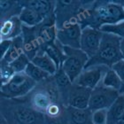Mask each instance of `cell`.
<instances>
[{"label":"cell","instance_id":"obj_1","mask_svg":"<svg viewBox=\"0 0 124 124\" xmlns=\"http://www.w3.org/2000/svg\"><path fill=\"white\" fill-rule=\"evenodd\" d=\"M124 21V8L116 1H94L87 6L82 1V9L78 16V23L82 29L92 28L99 29L104 25L116 24Z\"/></svg>","mask_w":124,"mask_h":124},{"label":"cell","instance_id":"obj_2","mask_svg":"<svg viewBox=\"0 0 124 124\" xmlns=\"http://www.w3.org/2000/svg\"><path fill=\"white\" fill-rule=\"evenodd\" d=\"M0 114L9 124H45L46 115L31 106L26 97L21 98H1Z\"/></svg>","mask_w":124,"mask_h":124},{"label":"cell","instance_id":"obj_3","mask_svg":"<svg viewBox=\"0 0 124 124\" xmlns=\"http://www.w3.org/2000/svg\"><path fill=\"white\" fill-rule=\"evenodd\" d=\"M26 98L35 110L44 114L52 104H63L60 91L52 75L46 80L37 83L32 91L26 96Z\"/></svg>","mask_w":124,"mask_h":124},{"label":"cell","instance_id":"obj_4","mask_svg":"<svg viewBox=\"0 0 124 124\" xmlns=\"http://www.w3.org/2000/svg\"><path fill=\"white\" fill-rule=\"evenodd\" d=\"M121 39L113 34L103 33L98 52L92 58L89 59L84 69L95 66H106L112 68L114 64L122 60V57L120 50Z\"/></svg>","mask_w":124,"mask_h":124},{"label":"cell","instance_id":"obj_5","mask_svg":"<svg viewBox=\"0 0 124 124\" xmlns=\"http://www.w3.org/2000/svg\"><path fill=\"white\" fill-rule=\"evenodd\" d=\"M37 83L26 75L25 72L16 73L6 84L1 85L0 93L4 98H21L32 91Z\"/></svg>","mask_w":124,"mask_h":124},{"label":"cell","instance_id":"obj_6","mask_svg":"<svg viewBox=\"0 0 124 124\" xmlns=\"http://www.w3.org/2000/svg\"><path fill=\"white\" fill-rule=\"evenodd\" d=\"M63 50L66 58L60 67H62L64 72L69 77L70 81L74 83L76 78L83 71L90 58L81 49L63 46Z\"/></svg>","mask_w":124,"mask_h":124},{"label":"cell","instance_id":"obj_7","mask_svg":"<svg viewBox=\"0 0 124 124\" xmlns=\"http://www.w3.org/2000/svg\"><path fill=\"white\" fill-rule=\"evenodd\" d=\"M81 9L82 1H56L54 16L57 29L64 28L67 24L77 22Z\"/></svg>","mask_w":124,"mask_h":124},{"label":"cell","instance_id":"obj_8","mask_svg":"<svg viewBox=\"0 0 124 124\" xmlns=\"http://www.w3.org/2000/svg\"><path fill=\"white\" fill-rule=\"evenodd\" d=\"M119 96L117 91L106 87L100 83L91 91L88 108L92 112L99 109H108Z\"/></svg>","mask_w":124,"mask_h":124},{"label":"cell","instance_id":"obj_9","mask_svg":"<svg viewBox=\"0 0 124 124\" xmlns=\"http://www.w3.org/2000/svg\"><path fill=\"white\" fill-rule=\"evenodd\" d=\"M109 67L106 66H95L86 68L75 81V84L93 90L102 82L105 74Z\"/></svg>","mask_w":124,"mask_h":124},{"label":"cell","instance_id":"obj_10","mask_svg":"<svg viewBox=\"0 0 124 124\" xmlns=\"http://www.w3.org/2000/svg\"><path fill=\"white\" fill-rule=\"evenodd\" d=\"M82 28L78 22L67 24L57 30V40L63 46L80 49Z\"/></svg>","mask_w":124,"mask_h":124},{"label":"cell","instance_id":"obj_11","mask_svg":"<svg viewBox=\"0 0 124 124\" xmlns=\"http://www.w3.org/2000/svg\"><path fill=\"white\" fill-rule=\"evenodd\" d=\"M102 37L103 32H101L99 29H92L90 27L82 29L80 49L91 59L98 52Z\"/></svg>","mask_w":124,"mask_h":124},{"label":"cell","instance_id":"obj_12","mask_svg":"<svg viewBox=\"0 0 124 124\" xmlns=\"http://www.w3.org/2000/svg\"><path fill=\"white\" fill-rule=\"evenodd\" d=\"M91 91V89L72 83L67 91L66 106L82 109L88 108Z\"/></svg>","mask_w":124,"mask_h":124},{"label":"cell","instance_id":"obj_13","mask_svg":"<svg viewBox=\"0 0 124 124\" xmlns=\"http://www.w3.org/2000/svg\"><path fill=\"white\" fill-rule=\"evenodd\" d=\"M21 36L23 38L24 53L31 61L39 52L41 47L37 33V27L30 28L23 25Z\"/></svg>","mask_w":124,"mask_h":124},{"label":"cell","instance_id":"obj_14","mask_svg":"<svg viewBox=\"0 0 124 124\" xmlns=\"http://www.w3.org/2000/svg\"><path fill=\"white\" fill-rule=\"evenodd\" d=\"M21 6L33 10L41 14L44 19L54 16L56 1L51 0H21Z\"/></svg>","mask_w":124,"mask_h":124},{"label":"cell","instance_id":"obj_15","mask_svg":"<svg viewBox=\"0 0 124 124\" xmlns=\"http://www.w3.org/2000/svg\"><path fill=\"white\" fill-rule=\"evenodd\" d=\"M0 38L1 40H13L22 35V27L21 20L17 17H13L10 20L0 23Z\"/></svg>","mask_w":124,"mask_h":124},{"label":"cell","instance_id":"obj_16","mask_svg":"<svg viewBox=\"0 0 124 124\" xmlns=\"http://www.w3.org/2000/svg\"><path fill=\"white\" fill-rule=\"evenodd\" d=\"M91 109L66 106V120L68 124H93Z\"/></svg>","mask_w":124,"mask_h":124},{"label":"cell","instance_id":"obj_17","mask_svg":"<svg viewBox=\"0 0 124 124\" xmlns=\"http://www.w3.org/2000/svg\"><path fill=\"white\" fill-rule=\"evenodd\" d=\"M23 10L20 1L1 0L0 1V23L10 20L13 17L20 16Z\"/></svg>","mask_w":124,"mask_h":124},{"label":"cell","instance_id":"obj_18","mask_svg":"<svg viewBox=\"0 0 124 124\" xmlns=\"http://www.w3.org/2000/svg\"><path fill=\"white\" fill-rule=\"evenodd\" d=\"M39 52H44L52 59L54 63L57 66V68L59 69L61 67L62 63L64 61L66 55L64 53L63 45L60 42L56 40L55 42L49 44H44L40 47Z\"/></svg>","mask_w":124,"mask_h":124},{"label":"cell","instance_id":"obj_19","mask_svg":"<svg viewBox=\"0 0 124 124\" xmlns=\"http://www.w3.org/2000/svg\"><path fill=\"white\" fill-rule=\"evenodd\" d=\"M31 62L48 73L50 75H54L58 70L54 61L44 52H38L36 57L31 60Z\"/></svg>","mask_w":124,"mask_h":124},{"label":"cell","instance_id":"obj_20","mask_svg":"<svg viewBox=\"0 0 124 124\" xmlns=\"http://www.w3.org/2000/svg\"><path fill=\"white\" fill-rule=\"evenodd\" d=\"M24 53V47H23V38L22 36H20L16 38L13 39V44L11 45L10 49L5 54V56L3 58L0 62H4L6 64H10L13 61L18 59L21 55Z\"/></svg>","mask_w":124,"mask_h":124},{"label":"cell","instance_id":"obj_21","mask_svg":"<svg viewBox=\"0 0 124 124\" xmlns=\"http://www.w3.org/2000/svg\"><path fill=\"white\" fill-rule=\"evenodd\" d=\"M124 113V99L120 95L107 111V124H115L122 120Z\"/></svg>","mask_w":124,"mask_h":124},{"label":"cell","instance_id":"obj_22","mask_svg":"<svg viewBox=\"0 0 124 124\" xmlns=\"http://www.w3.org/2000/svg\"><path fill=\"white\" fill-rule=\"evenodd\" d=\"M19 18L24 26L30 27V28L38 26L41 23H43V21L45 20L41 14L28 8H23Z\"/></svg>","mask_w":124,"mask_h":124},{"label":"cell","instance_id":"obj_23","mask_svg":"<svg viewBox=\"0 0 124 124\" xmlns=\"http://www.w3.org/2000/svg\"><path fill=\"white\" fill-rule=\"evenodd\" d=\"M101 83L104 86L114 89V90H115V91L119 92L124 83L122 82V79L120 78V76L117 75L114 70H113L112 68H109L107 70V72L104 75L103 80H102Z\"/></svg>","mask_w":124,"mask_h":124},{"label":"cell","instance_id":"obj_24","mask_svg":"<svg viewBox=\"0 0 124 124\" xmlns=\"http://www.w3.org/2000/svg\"><path fill=\"white\" fill-rule=\"evenodd\" d=\"M25 73H26V75L28 76H29L31 79H33L36 83L43 82V81L46 80L47 78H49L50 76H52L48 73H46L45 71L41 69L40 67H38L37 66L33 64L31 61L29 62L27 68L25 69Z\"/></svg>","mask_w":124,"mask_h":124},{"label":"cell","instance_id":"obj_25","mask_svg":"<svg viewBox=\"0 0 124 124\" xmlns=\"http://www.w3.org/2000/svg\"><path fill=\"white\" fill-rule=\"evenodd\" d=\"M99 30L103 33L113 34L119 36L120 38H124V21H120L116 24L104 25L99 29Z\"/></svg>","mask_w":124,"mask_h":124},{"label":"cell","instance_id":"obj_26","mask_svg":"<svg viewBox=\"0 0 124 124\" xmlns=\"http://www.w3.org/2000/svg\"><path fill=\"white\" fill-rule=\"evenodd\" d=\"M15 75V72L11 67L10 64L0 62V82L1 85L6 84Z\"/></svg>","mask_w":124,"mask_h":124},{"label":"cell","instance_id":"obj_27","mask_svg":"<svg viewBox=\"0 0 124 124\" xmlns=\"http://www.w3.org/2000/svg\"><path fill=\"white\" fill-rule=\"evenodd\" d=\"M29 62H30L29 59L27 57L25 53H23L18 59H16L14 61L10 63V66L13 69V71L15 72V74L16 73H22L25 72V69L27 68Z\"/></svg>","mask_w":124,"mask_h":124},{"label":"cell","instance_id":"obj_28","mask_svg":"<svg viewBox=\"0 0 124 124\" xmlns=\"http://www.w3.org/2000/svg\"><path fill=\"white\" fill-rule=\"evenodd\" d=\"M107 111L108 109H99L92 112V123L107 124Z\"/></svg>","mask_w":124,"mask_h":124},{"label":"cell","instance_id":"obj_29","mask_svg":"<svg viewBox=\"0 0 124 124\" xmlns=\"http://www.w3.org/2000/svg\"><path fill=\"white\" fill-rule=\"evenodd\" d=\"M13 40H1L0 41V58L2 60L10 49Z\"/></svg>","mask_w":124,"mask_h":124},{"label":"cell","instance_id":"obj_30","mask_svg":"<svg viewBox=\"0 0 124 124\" xmlns=\"http://www.w3.org/2000/svg\"><path fill=\"white\" fill-rule=\"evenodd\" d=\"M112 69L114 70L116 74L120 76L122 81L124 83V60H120L112 67Z\"/></svg>","mask_w":124,"mask_h":124},{"label":"cell","instance_id":"obj_31","mask_svg":"<svg viewBox=\"0 0 124 124\" xmlns=\"http://www.w3.org/2000/svg\"><path fill=\"white\" fill-rule=\"evenodd\" d=\"M45 124H68L66 119H52L46 116V122Z\"/></svg>","mask_w":124,"mask_h":124},{"label":"cell","instance_id":"obj_32","mask_svg":"<svg viewBox=\"0 0 124 124\" xmlns=\"http://www.w3.org/2000/svg\"><path fill=\"white\" fill-rule=\"evenodd\" d=\"M120 50H121L122 60H124V38L121 39V43H120Z\"/></svg>","mask_w":124,"mask_h":124},{"label":"cell","instance_id":"obj_33","mask_svg":"<svg viewBox=\"0 0 124 124\" xmlns=\"http://www.w3.org/2000/svg\"><path fill=\"white\" fill-rule=\"evenodd\" d=\"M0 124H9L8 122L5 120V118L4 116H2L1 114H0Z\"/></svg>","mask_w":124,"mask_h":124},{"label":"cell","instance_id":"obj_34","mask_svg":"<svg viewBox=\"0 0 124 124\" xmlns=\"http://www.w3.org/2000/svg\"><path fill=\"white\" fill-rule=\"evenodd\" d=\"M117 2L119 3L120 5H122V6H123V8H124V0H117Z\"/></svg>","mask_w":124,"mask_h":124},{"label":"cell","instance_id":"obj_35","mask_svg":"<svg viewBox=\"0 0 124 124\" xmlns=\"http://www.w3.org/2000/svg\"><path fill=\"white\" fill-rule=\"evenodd\" d=\"M115 124H124V121H123V120H121V121H119V122H117V123H115Z\"/></svg>","mask_w":124,"mask_h":124},{"label":"cell","instance_id":"obj_36","mask_svg":"<svg viewBox=\"0 0 124 124\" xmlns=\"http://www.w3.org/2000/svg\"><path fill=\"white\" fill-rule=\"evenodd\" d=\"M121 96H122V98H123V99H124V92H123V93H122V95H121Z\"/></svg>","mask_w":124,"mask_h":124},{"label":"cell","instance_id":"obj_37","mask_svg":"<svg viewBox=\"0 0 124 124\" xmlns=\"http://www.w3.org/2000/svg\"><path fill=\"white\" fill-rule=\"evenodd\" d=\"M122 120H123L124 121V113H123V115H122Z\"/></svg>","mask_w":124,"mask_h":124}]
</instances>
